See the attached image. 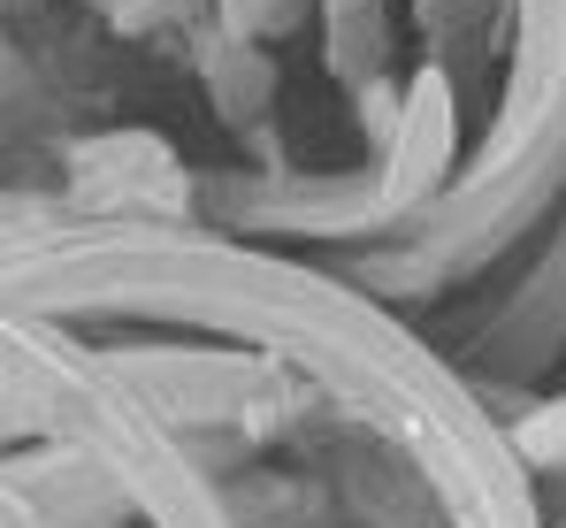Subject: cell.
Returning a JSON list of instances; mask_svg holds the SVG:
<instances>
[{"label": "cell", "instance_id": "obj_1", "mask_svg": "<svg viewBox=\"0 0 566 528\" xmlns=\"http://www.w3.org/2000/svg\"><path fill=\"white\" fill-rule=\"evenodd\" d=\"M460 154V92L452 70H421L413 85L398 92V115H390V162H382V199L390 207H421Z\"/></svg>", "mask_w": 566, "mask_h": 528}, {"label": "cell", "instance_id": "obj_2", "mask_svg": "<svg viewBox=\"0 0 566 528\" xmlns=\"http://www.w3.org/2000/svg\"><path fill=\"white\" fill-rule=\"evenodd\" d=\"M566 100V0H513V107L544 115Z\"/></svg>", "mask_w": 566, "mask_h": 528}, {"label": "cell", "instance_id": "obj_3", "mask_svg": "<svg viewBox=\"0 0 566 528\" xmlns=\"http://www.w3.org/2000/svg\"><path fill=\"white\" fill-rule=\"evenodd\" d=\"M199 70H207V92H214V107H222L230 123H253V115L269 107V92H276L269 46H261V39H238V31H222V23L207 31Z\"/></svg>", "mask_w": 566, "mask_h": 528}, {"label": "cell", "instance_id": "obj_4", "mask_svg": "<svg viewBox=\"0 0 566 528\" xmlns=\"http://www.w3.org/2000/svg\"><path fill=\"white\" fill-rule=\"evenodd\" d=\"M322 31H329V70L345 85H376L382 70V0H322Z\"/></svg>", "mask_w": 566, "mask_h": 528}, {"label": "cell", "instance_id": "obj_5", "mask_svg": "<svg viewBox=\"0 0 566 528\" xmlns=\"http://www.w3.org/2000/svg\"><path fill=\"white\" fill-rule=\"evenodd\" d=\"M306 15V0H214V23L222 31H238V39H283L291 23Z\"/></svg>", "mask_w": 566, "mask_h": 528}, {"label": "cell", "instance_id": "obj_6", "mask_svg": "<svg viewBox=\"0 0 566 528\" xmlns=\"http://www.w3.org/2000/svg\"><path fill=\"white\" fill-rule=\"evenodd\" d=\"M413 8H421V23H429L437 39H444V31H474V23L490 15V0H413Z\"/></svg>", "mask_w": 566, "mask_h": 528}]
</instances>
